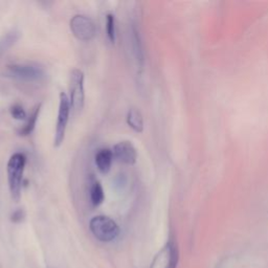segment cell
<instances>
[{"instance_id": "1", "label": "cell", "mask_w": 268, "mask_h": 268, "mask_svg": "<svg viewBox=\"0 0 268 268\" xmlns=\"http://www.w3.org/2000/svg\"><path fill=\"white\" fill-rule=\"evenodd\" d=\"M26 164V158L22 153L13 154L9 159L6 171H8V181L12 199L18 202L21 198L23 172Z\"/></svg>"}, {"instance_id": "2", "label": "cell", "mask_w": 268, "mask_h": 268, "mask_svg": "<svg viewBox=\"0 0 268 268\" xmlns=\"http://www.w3.org/2000/svg\"><path fill=\"white\" fill-rule=\"evenodd\" d=\"M93 235L101 242L114 241L119 234V228L115 220L107 216H96L89 222Z\"/></svg>"}, {"instance_id": "3", "label": "cell", "mask_w": 268, "mask_h": 268, "mask_svg": "<svg viewBox=\"0 0 268 268\" xmlns=\"http://www.w3.org/2000/svg\"><path fill=\"white\" fill-rule=\"evenodd\" d=\"M5 75L6 77H13V79L26 82L40 81L45 77L43 68L33 64L10 65L5 70Z\"/></svg>"}, {"instance_id": "4", "label": "cell", "mask_w": 268, "mask_h": 268, "mask_svg": "<svg viewBox=\"0 0 268 268\" xmlns=\"http://www.w3.org/2000/svg\"><path fill=\"white\" fill-rule=\"evenodd\" d=\"M70 106L74 111H81L85 103V91H84V74L80 69H74L70 73Z\"/></svg>"}, {"instance_id": "5", "label": "cell", "mask_w": 268, "mask_h": 268, "mask_svg": "<svg viewBox=\"0 0 268 268\" xmlns=\"http://www.w3.org/2000/svg\"><path fill=\"white\" fill-rule=\"evenodd\" d=\"M70 109H72V106H70L69 97L65 93H61L58 118H57V124H56V131H55V138H54L55 147H60L62 143L64 142Z\"/></svg>"}, {"instance_id": "6", "label": "cell", "mask_w": 268, "mask_h": 268, "mask_svg": "<svg viewBox=\"0 0 268 268\" xmlns=\"http://www.w3.org/2000/svg\"><path fill=\"white\" fill-rule=\"evenodd\" d=\"M70 30L74 36L80 41L88 42L96 37V29L94 21L87 16L76 15L70 20Z\"/></svg>"}, {"instance_id": "7", "label": "cell", "mask_w": 268, "mask_h": 268, "mask_svg": "<svg viewBox=\"0 0 268 268\" xmlns=\"http://www.w3.org/2000/svg\"><path fill=\"white\" fill-rule=\"evenodd\" d=\"M114 156L119 161L126 165H134L136 163L137 152L134 146L130 143L124 140L119 142L114 147Z\"/></svg>"}, {"instance_id": "8", "label": "cell", "mask_w": 268, "mask_h": 268, "mask_svg": "<svg viewBox=\"0 0 268 268\" xmlns=\"http://www.w3.org/2000/svg\"><path fill=\"white\" fill-rule=\"evenodd\" d=\"M112 160H114V153L109 149H102L96 155V165L98 171L103 174H107L110 171Z\"/></svg>"}, {"instance_id": "9", "label": "cell", "mask_w": 268, "mask_h": 268, "mask_svg": "<svg viewBox=\"0 0 268 268\" xmlns=\"http://www.w3.org/2000/svg\"><path fill=\"white\" fill-rule=\"evenodd\" d=\"M127 124L129 125L135 132H143L144 130V118L140 111L136 108H131L127 115Z\"/></svg>"}, {"instance_id": "10", "label": "cell", "mask_w": 268, "mask_h": 268, "mask_svg": "<svg viewBox=\"0 0 268 268\" xmlns=\"http://www.w3.org/2000/svg\"><path fill=\"white\" fill-rule=\"evenodd\" d=\"M19 37L20 33L18 31L13 30L9 33H6L4 36L0 39V58L2 57L3 54H5V52L8 51L11 46L16 43V41L19 39Z\"/></svg>"}, {"instance_id": "11", "label": "cell", "mask_w": 268, "mask_h": 268, "mask_svg": "<svg viewBox=\"0 0 268 268\" xmlns=\"http://www.w3.org/2000/svg\"><path fill=\"white\" fill-rule=\"evenodd\" d=\"M40 107H41V105L37 106V107L35 108V110L33 111V114L31 115V116H30L29 118H27V121H26L25 125H24V126L22 127V128L20 129V131H19L20 135L26 136V135H30V134L33 132V130L35 129V126H36L38 116H39Z\"/></svg>"}, {"instance_id": "12", "label": "cell", "mask_w": 268, "mask_h": 268, "mask_svg": "<svg viewBox=\"0 0 268 268\" xmlns=\"http://www.w3.org/2000/svg\"><path fill=\"white\" fill-rule=\"evenodd\" d=\"M132 44H133V53L135 55V58L139 64L144 63V52L142 47V42H140V38L137 30L135 27L132 29Z\"/></svg>"}, {"instance_id": "13", "label": "cell", "mask_w": 268, "mask_h": 268, "mask_svg": "<svg viewBox=\"0 0 268 268\" xmlns=\"http://www.w3.org/2000/svg\"><path fill=\"white\" fill-rule=\"evenodd\" d=\"M104 198H105V195H104V191H103L101 183L98 181H95L93 187H91V189H90L91 202H93L95 207H97L103 203Z\"/></svg>"}, {"instance_id": "14", "label": "cell", "mask_w": 268, "mask_h": 268, "mask_svg": "<svg viewBox=\"0 0 268 268\" xmlns=\"http://www.w3.org/2000/svg\"><path fill=\"white\" fill-rule=\"evenodd\" d=\"M169 249V262L167 268H176L178 263V249L174 242H170L168 245Z\"/></svg>"}, {"instance_id": "15", "label": "cell", "mask_w": 268, "mask_h": 268, "mask_svg": "<svg viewBox=\"0 0 268 268\" xmlns=\"http://www.w3.org/2000/svg\"><path fill=\"white\" fill-rule=\"evenodd\" d=\"M106 31H107V36L111 43L115 42V16L112 14L107 15L106 19Z\"/></svg>"}, {"instance_id": "16", "label": "cell", "mask_w": 268, "mask_h": 268, "mask_svg": "<svg viewBox=\"0 0 268 268\" xmlns=\"http://www.w3.org/2000/svg\"><path fill=\"white\" fill-rule=\"evenodd\" d=\"M11 114L12 116L15 119H18V121H24V119H26V112L22 106L20 105H14L11 108Z\"/></svg>"}]
</instances>
